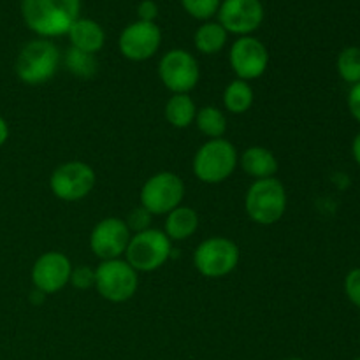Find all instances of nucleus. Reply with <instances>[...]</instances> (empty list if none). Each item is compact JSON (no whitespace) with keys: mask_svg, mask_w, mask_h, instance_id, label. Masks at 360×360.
I'll return each instance as SVG.
<instances>
[{"mask_svg":"<svg viewBox=\"0 0 360 360\" xmlns=\"http://www.w3.org/2000/svg\"><path fill=\"white\" fill-rule=\"evenodd\" d=\"M352 153H354L355 162H357V165L360 167V132L355 136L354 143H352Z\"/></svg>","mask_w":360,"mask_h":360,"instance_id":"2f4dec72","label":"nucleus"},{"mask_svg":"<svg viewBox=\"0 0 360 360\" xmlns=\"http://www.w3.org/2000/svg\"><path fill=\"white\" fill-rule=\"evenodd\" d=\"M72 262L62 252H46L37 257L32 266V283L35 290L44 295L56 294L70 283Z\"/></svg>","mask_w":360,"mask_h":360,"instance_id":"2eb2a0df","label":"nucleus"},{"mask_svg":"<svg viewBox=\"0 0 360 360\" xmlns=\"http://www.w3.org/2000/svg\"><path fill=\"white\" fill-rule=\"evenodd\" d=\"M229 65L236 74V79L250 83L266 74L269 67V51L266 44L253 35L238 37L229 51Z\"/></svg>","mask_w":360,"mask_h":360,"instance_id":"9b49d317","label":"nucleus"},{"mask_svg":"<svg viewBox=\"0 0 360 360\" xmlns=\"http://www.w3.org/2000/svg\"><path fill=\"white\" fill-rule=\"evenodd\" d=\"M354 360H360V357H357V359H354Z\"/></svg>","mask_w":360,"mask_h":360,"instance_id":"72a5a7b5","label":"nucleus"},{"mask_svg":"<svg viewBox=\"0 0 360 360\" xmlns=\"http://www.w3.org/2000/svg\"><path fill=\"white\" fill-rule=\"evenodd\" d=\"M162 44V30L157 23L134 21L127 25L118 37V49L130 62H146L157 55Z\"/></svg>","mask_w":360,"mask_h":360,"instance_id":"ddd939ff","label":"nucleus"},{"mask_svg":"<svg viewBox=\"0 0 360 360\" xmlns=\"http://www.w3.org/2000/svg\"><path fill=\"white\" fill-rule=\"evenodd\" d=\"M69 285H72L77 290H88V288L95 287V269L90 266L72 267Z\"/></svg>","mask_w":360,"mask_h":360,"instance_id":"a878e982","label":"nucleus"},{"mask_svg":"<svg viewBox=\"0 0 360 360\" xmlns=\"http://www.w3.org/2000/svg\"><path fill=\"white\" fill-rule=\"evenodd\" d=\"M9 134H11L9 123H7L6 118L0 115V148L7 143V139H9Z\"/></svg>","mask_w":360,"mask_h":360,"instance_id":"7c9ffc66","label":"nucleus"},{"mask_svg":"<svg viewBox=\"0 0 360 360\" xmlns=\"http://www.w3.org/2000/svg\"><path fill=\"white\" fill-rule=\"evenodd\" d=\"M67 35H69V41L72 48L91 53V55H97L105 44L104 28L97 21L90 20V18H77L70 25Z\"/></svg>","mask_w":360,"mask_h":360,"instance_id":"dca6fc26","label":"nucleus"},{"mask_svg":"<svg viewBox=\"0 0 360 360\" xmlns=\"http://www.w3.org/2000/svg\"><path fill=\"white\" fill-rule=\"evenodd\" d=\"M81 0H21V18L42 39L67 35L79 18Z\"/></svg>","mask_w":360,"mask_h":360,"instance_id":"f257e3e1","label":"nucleus"},{"mask_svg":"<svg viewBox=\"0 0 360 360\" xmlns=\"http://www.w3.org/2000/svg\"><path fill=\"white\" fill-rule=\"evenodd\" d=\"M287 188L278 178L257 179L245 195V211L257 225H274L287 211Z\"/></svg>","mask_w":360,"mask_h":360,"instance_id":"20e7f679","label":"nucleus"},{"mask_svg":"<svg viewBox=\"0 0 360 360\" xmlns=\"http://www.w3.org/2000/svg\"><path fill=\"white\" fill-rule=\"evenodd\" d=\"M150 220H151V214L148 213L144 207H136V210L130 211L129 218H127V225H129L130 232H141V231H146L150 229Z\"/></svg>","mask_w":360,"mask_h":360,"instance_id":"cd10ccee","label":"nucleus"},{"mask_svg":"<svg viewBox=\"0 0 360 360\" xmlns=\"http://www.w3.org/2000/svg\"><path fill=\"white\" fill-rule=\"evenodd\" d=\"M195 127L207 139H221L227 132V116L217 105H204L197 109Z\"/></svg>","mask_w":360,"mask_h":360,"instance_id":"4be33fe9","label":"nucleus"},{"mask_svg":"<svg viewBox=\"0 0 360 360\" xmlns=\"http://www.w3.org/2000/svg\"><path fill=\"white\" fill-rule=\"evenodd\" d=\"M199 214L190 206H178L171 213L165 214V225L162 231L165 232L172 243L186 241L192 238L199 229Z\"/></svg>","mask_w":360,"mask_h":360,"instance_id":"a211bd4d","label":"nucleus"},{"mask_svg":"<svg viewBox=\"0 0 360 360\" xmlns=\"http://www.w3.org/2000/svg\"><path fill=\"white\" fill-rule=\"evenodd\" d=\"M229 34L218 21H202L193 34L195 49L202 55H217L227 44Z\"/></svg>","mask_w":360,"mask_h":360,"instance_id":"aec40b11","label":"nucleus"},{"mask_svg":"<svg viewBox=\"0 0 360 360\" xmlns=\"http://www.w3.org/2000/svg\"><path fill=\"white\" fill-rule=\"evenodd\" d=\"M217 16L227 34L245 37L259 30L266 11L260 0H221Z\"/></svg>","mask_w":360,"mask_h":360,"instance_id":"4468645a","label":"nucleus"},{"mask_svg":"<svg viewBox=\"0 0 360 360\" xmlns=\"http://www.w3.org/2000/svg\"><path fill=\"white\" fill-rule=\"evenodd\" d=\"M197 105L190 94H172L165 102L164 116L174 129H188L195 122Z\"/></svg>","mask_w":360,"mask_h":360,"instance_id":"6ab92c4d","label":"nucleus"},{"mask_svg":"<svg viewBox=\"0 0 360 360\" xmlns=\"http://www.w3.org/2000/svg\"><path fill=\"white\" fill-rule=\"evenodd\" d=\"M158 77L171 94H190L200 81V67L186 49H169L158 62Z\"/></svg>","mask_w":360,"mask_h":360,"instance_id":"9d476101","label":"nucleus"},{"mask_svg":"<svg viewBox=\"0 0 360 360\" xmlns=\"http://www.w3.org/2000/svg\"><path fill=\"white\" fill-rule=\"evenodd\" d=\"M62 53L49 39L37 37L20 49L14 62V70L21 83L28 86L44 84L58 72Z\"/></svg>","mask_w":360,"mask_h":360,"instance_id":"f03ea898","label":"nucleus"},{"mask_svg":"<svg viewBox=\"0 0 360 360\" xmlns=\"http://www.w3.org/2000/svg\"><path fill=\"white\" fill-rule=\"evenodd\" d=\"M172 241L162 229H146L134 232L123 259L137 273H153L164 267L172 257Z\"/></svg>","mask_w":360,"mask_h":360,"instance_id":"39448f33","label":"nucleus"},{"mask_svg":"<svg viewBox=\"0 0 360 360\" xmlns=\"http://www.w3.org/2000/svg\"><path fill=\"white\" fill-rule=\"evenodd\" d=\"M338 74L341 79L348 84L360 83V48L359 46H348L338 55L336 62Z\"/></svg>","mask_w":360,"mask_h":360,"instance_id":"b1692460","label":"nucleus"},{"mask_svg":"<svg viewBox=\"0 0 360 360\" xmlns=\"http://www.w3.org/2000/svg\"><path fill=\"white\" fill-rule=\"evenodd\" d=\"M348 109L350 115L360 123V83L354 84L348 91Z\"/></svg>","mask_w":360,"mask_h":360,"instance_id":"c756f323","label":"nucleus"},{"mask_svg":"<svg viewBox=\"0 0 360 360\" xmlns=\"http://www.w3.org/2000/svg\"><path fill=\"white\" fill-rule=\"evenodd\" d=\"M95 288L109 302H127L139 288V273L125 259L102 260L95 267Z\"/></svg>","mask_w":360,"mask_h":360,"instance_id":"0eeeda50","label":"nucleus"},{"mask_svg":"<svg viewBox=\"0 0 360 360\" xmlns=\"http://www.w3.org/2000/svg\"><path fill=\"white\" fill-rule=\"evenodd\" d=\"M221 0H181V6L192 18L210 21L220 9Z\"/></svg>","mask_w":360,"mask_h":360,"instance_id":"393cba45","label":"nucleus"},{"mask_svg":"<svg viewBox=\"0 0 360 360\" xmlns=\"http://www.w3.org/2000/svg\"><path fill=\"white\" fill-rule=\"evenodd\" d=\"M185 193V181L176 172H157L150 176L141 188V207H144L151 217H165L181 206Z\"/></svg>","mask_w":360,"mask_h":360,"instance_id":"6e6552de","label":"nucleus"},{"mask_svg":"<svg viewBox=\"0 0 360 360\" xmlns=\"http://www.w3.org/2000/svg\"><path fill=\"white\" fill-rule=\"evenodd\" d=\"M97 183L94 167L86 162L70 160L60 164L49 178V188L53 195L65 202H77L91 193Z\"/></svg>","mask_w":360,"mask_h":360,"instance_id":"1a4fd4ad","label":"nucleus"},{"mask_svg":"<svg viewBox=\"0 0 360 360\" xmlns=\"http://www.w3.org/2000/svg\"><path fill=\"white\" fill-rule=\"evenodd\" d=\"M137 16H139V21L155 23V20L158 18L157 2H155V0H143V2L137 6Z\"/></svg>","mask_w":360,"mask_h":360,"instance_id":"c85d7f7f","label":"nucleus"},{"mask_svg":"<svg viewBox=\"0 0 360 360\" xmlns=\"http://www.w3.org/2000/svg\"><path fill=\"white\" fill-rule=\"evenodd\" d=\"M62 60L65 69L69 70L72 76L79 77V79H90V77H94L98 70L97 56L91 55V53L72 48V46L67 49Z\"/></svg>","mask_w":360,"mask_h":360,"instance_id":"5701e85b","label":"nucleus"},{"mask_svg":"<svg viewBox=\"0 0 360 360\" xmlns=\"http://www.w3.org/2000/svg\"><path fill=\"white\" fill-rule=\"evenodd\" d=\"M224 108L232 115H245L252 109L255 91L248 81L232 79L224 90Z\"/></svg>","mask_w":360,"mask_h":360,"instance_id":"412c9836","label":"nucleus"},{"mask_svg":"<svg viewBox=\"0 0 360 360\" xmlns=\"http://www.w3.org/2000/svg\"><path fill=\"white\" fill-rule=\"evenodd\" d=\"M239 165L238 148L227 141L207 139L199 150L195 151L192 160V169L195 178L206 185H220L225 179L234 174Z\"/></svg>","mask_w":360,"mask_h":360,"instance_id":"7ed1b4c3","label":"nucleus"},{"mask_svg":"<svg viewBox=\"0 0 360 360\" xmlns=\"http://www.w3.org/2000/svg\"><path fill=\"white\" fill-rule=\"evenodd\" d=\"M132 232L123 218L108 217L102 218L90 234V250L98 260L122 259L127 252Z\"/></svg>","mask_w":360,"mask_h":360,"instance_id":"f8f14e48","label":"nucleus"},{"mask_svg":"<svg viewBox=\"0 0 360 360\" xmlns=\"http://www.w3.org/2000/svg\"><path fill=\"white\" fill-rule=\"evenodd\" d=\"M112 2H118V0H112Z\"/></svg>","mask_w":360,"mask_h":360,"instance_id":"f704fd0d","label":"nucleus"},{"mask_svg":"<svg viewBox=\"0 0 360 360\" xmlns=\"http://www.w3.org/2000/svg\"><path fill=\"white\" fill-rule=\"evenodd\" d=\"M239 165L245 171V174L252 176L253 179H267L274 178L280 169L278 158L269 148L264 146H250L239 155Z\"/></svg>","mask_w":360,"mask_h":360,"instance_id":"f3484780","label":"nucleus"},{"mask_svg":"<svg viewBox=\"0 0 360 360\" xmlns=\"http://www.w3.org/2000/svg\"><path fill=\"white\" fill-rule=\"evenodd\" d=\"M285 360H304V359H299V357H290V359H285Z\"/></svg>","mask_w":360,"mask_h":360,"instance_id":"473e14b6","label":"nucleus"},{"mask_svg":"<svg viewBox=\"0 0 360 360\" xmlns=\"http://www.w3.org/2000/svg\"><path fill=\"white\" fill-rule=\"evenodd\" d=\"M241 252L232 239L224 236H213L204 239L193 252V267L197 273L210 280H218L234 273L238 267Z\"/></svg>","mask_w":360,"mask_h":360,"instance_id":"423d86ee","label":"nucleus"},{"mask_svg":"<svg viewBox=\"0 0 360 360\" xmlns=\"http://www.w3.org/2000/svg\"><path fill=\"white\" fill-rule=\"evenodd\" d=\"M345 294L352 304L360 308V267H355L345 278Z\"/></svg>","mask_w":360,"mask_h":360,"instance_id":"bb28decb","label":"nucleus"}]
</instances>
